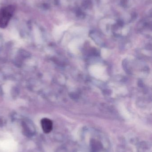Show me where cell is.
I'll use <instances>...</instances> for the list:
<instances>
[{"mask_svg": "<svg viewBox=\"0 0 152 152\" xmlns=\"http://www.w3.org/2000/svg\"><path fill=\"white\" fill-rule=\"evenodd\" d=\"M15 10L13 5H8L0 9V27L5 28L7 27Z\"/></svg>", "mask_w": 152, "mask_h": 152, "instance_id": "6da1fadb", "label": "cell"}, {"mask_svg": "<svg viewBox=\"0 0 152 152\" xmlns=\"http://www.w3.org/2000/svg\"><path fill=\"white\" fill-rule=\"evenodd\" d=\"M41 127L45 133H48L52 131L53 128V123L49 119L44 118L41 120Z\"/></svg>", "mask_w": 152, "mask_h": 152, "instance_id": "7a4b0ae2", "label": "cell"}]
</instances>
